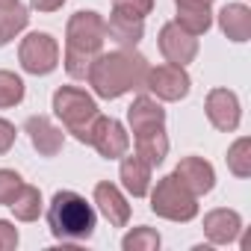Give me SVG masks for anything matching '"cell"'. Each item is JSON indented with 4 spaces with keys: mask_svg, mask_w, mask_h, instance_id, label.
Returning a JSON list of instances; mask_svg holds the SVG:
<instances>
[{
    "mask_svg": "<svg viewBox=\"0 0 251 251\" xmlns=\"http://www.w3.org/2000/svg\"><path fill=\"white\" fill-rule=\"evenodd\" d=\"M148 59L142 53H136L133 48H118L112 53H98L86 83L95 89L98 98L103 100H115L121 95H127L133 89H145V77H148Z\"/></svg>",
    "mask_w": 251,
    "mask_h": 251,
    "instance_id": "cell-1",
    "label": "cell"
},
{
    "mask_svg": "<svg viewBox=\"0 0 251 251\" xmlns=\"http://www.w3.org/2000/svg\"><path fill=\"white\" fill-rule=\"evenodd\" d=\"M48 227L59 242H86L98 227V213L80 192L59 189L48 204Z\"/></svg>",
    "mask_w": 251,
    "mask_h": 251,
    "instance_id": "cell-2",
    "label": "cell"
},
{
    "mask_svg": "<svg viewBox=\"0 0 251 251\" xmlns=\"http://www.w3.org/2000/svg\"><path fill=\"white\" fill-rule=\"evenodd\" d=\"M53 112H56V118L65 124V130H68L77 142L89 145L92 124H95V118L100 115V109H98L95 98H92L86 89H77V86H62V89H56V92H53Z\"/></svg>",
    "mask_w": 251,
    "mask_h": 251,
    "instance_id": "cell-3",
    "label": "cell"
},
{
    "mask_svg": "<svg viewBox=\"0 0 251 251\" xmlns=\"http://www.w3.org/2000/svg\"><path fill=\"white\" fill-rule=\"evenodd\" d=\"M148 195H151V210L160 219H169V222H192L198 216V198L175 175H166L163 180H157V186L148 189Z\"/></svg>",
    "mask_w": 251,
    "mask_h": 251,
    "instance_id": "cell-4",
    "label": "cell"
},
{
    "mask_svg": "<svg viewBox=\"0 0 251 251\" xmlns=\"http://www.w3.org/2000/svg\"><path fill=\"white\" fill-rule=\"evenodd\" d=\"M103 42H106V21L98 12L80 9V12H74L68 18V24H65V48L98 56Z\"/></svg>",
    "mask_w": 251,
    "mask_h": 251,
    "instance_id": "cell-5",
    "label": "cell"
},
{
    "mask_svg": "<svg viewBox=\"0 0 251 251\" xmlns=\"http://www.w3.org/2000/svg\"><path fill=\"white\" fill-rule=\"evenodd\" d=\"M18 62L27 74L45 77L59 65V45L50 33H30L21 39L18 48Z\"/></svg>",
    "mask_w": 251,
    "mask_h": 251,
    "instance_id": "cell-6",
    "label": "cell"
},
{
    "mask_svg": "<svg viewBox=\"0 0 251 251\" xmlns=\"http://www.w3.org/2000/svg\"><path fill=\"white\" fill-rule=\"evenodd\" d=\"M145 89L154 92L157 100H169V103H175V100H183V98L189 95L192 80H189V74H186L183 65H172V62H166V65L148 68Z\"/></svg>",
    "mask_w": 251,
    "mask_h": 251,
    "instance_id": "cell-7",
    "label": "cell"
},
{
    "mask_svg": "<svg viewBox=\"0 0 251 251\" xmlns=\"http://www.w3.org/2000/svg\"><path fill=\"white\" fill-rule=\"evenodd\" d=\"M89 145L106 157V160H121L130 148V136L124 130V124L115 121V118H106V115H98L95 124H92V136H89Z\"/></svg>",
    "mask_w": 251,
    "mask_h": 251,
    "instance_id": "cell-8",
    "label": "cell"
},
{
    "mask_svg": "<svg viewBox=\"0 0 251 251\" xmlns=\"http://www.w3.org/2000/svg\"><path fill=\"white\" fill-rule=\"evenodd\" d=\"M160 53L166 56V62L186 68V65L198 56V36H192V33H186L180 24L169 21V24H163V30H160Z\"/></svg>",
    "mask_w": 251,
    "mask_h": 251,
    "instance_id": "cell-9",
    "label": "cell"
},
{
    "mask_svg": "<svg viewBox=\"0 0 251 251\" xmlns=\"http://www.w3.org/2000/svg\"><path fill=\"white\" fill-rule=\"evenodd\" d=\"M204 109H207V118L216 130L222 133H233L239 127V118H242V109H239V98L236 92L230 89H213L204 100Z\"/></svg>",
    "mask_w": 251,
    "mask_h": 251,
    "instance_id": "cell-10",
    "label": "cell"
},
{
    "mask_svg": "<svg viewBox=\"0 0 251 251\" xmlns=\"http://www.w3.org/2000/svg\"><path fill=\"white\" fill-rule=\"evenodd\" d=\"M92 204L98 207V213L112 225V227H124L130 222V204L127 198L121 195V189L109 180H100L95 183V192H92Z\"/></svg>",
    "mask_w": 251,
    "mask_h": 251,
    "instance_id": "cell-11",
    "label": "cell"
},
{
    "mask_svg": "<svg viewBox=\"0 0 251 251\" xmlns=\"http://www.w3.org/2000/svg\"><path fill=\"white\" fill-rule=\"evenodd\" d=\"M172 175H175L195 198L213 192V186H216V172H213V166H210L204 157H183Z\"/></svg>",
    "mask_w": 251,
    "mask_h": 251,
    "instance_id": "cell-12",
    "label": "cell"
},
{
    "mask_svg": "<svg viewBox=\"0 0 251 251\" xmlns=\"http://www.w3.org/2000/svg\"><path fill=\"white\" fill-rule=\"evenodd\" d=\"M24 133L30 136L33 148H36L42 157H56V154L62 151V145H65L62 127H56L48 115H30L27 124H24Z\"/></svg>",
    "mask_w": 251,
    "mask_h": 251,
    "instance_id": "cell-13",
    "label": "cell"
},
{
    "mask_svg": "<svg viewBox=\"0 0 251 251\" xmlns=\"http://www.w3.org/2000/svg\"><path fill=\"white\" fill-rule=\"evenodd\" d=\"M239 230H242V219L236 210L219 207L204 216V236L210 239V245H230L236 242Z\"/></svg>",
    "mask_w": 251,
    "mask_h": 251,
    "instance_id": "cell-14",
    "label": "cell"
},
{
    "mask_svg": "<svg viewBox=\"0 0 251 251\" xmlns=\"http://www.w3.org/2000/svg\"><path fill=\"white\" fill-rule=\"evenodd\" d=\"M127 121H130L133 136L145 133V130H157V127H166V109L160 106L157 98L139 95V98H133V103L127 109Z\"/></svg>",
    "mask_w": 251,
    "mask_h": 251,
    "instance_id": "cell-15",
    "label": "cell"
},
{
    "mask_svg": "<svg viewBox=\"0 0 251 251\" xmlns=\"http://www.w3.org/2000/svg\"><path fill=\"white\" fill-rule=\"evenodd\" d=\"M118 177H121V186L127 189L133 198H145V195H148V189H151V166H148L139 154L121 157Z\"/></svg>",
    "mask_w": 251,
    "mask_h": 251,
    "instance_id": "cell-16",
    "label": "cell"
},
{
    "mask_svg": "<svg viewBox=\"0 0 251 251\" xmlns=\"http://www.w3.org/2000/svg\"><path fill=\"white\" fill-rule=\"evenodd\" d=\"M219 27L230 42H248L251 39V9L245 3H227L219 12Z\"/></svg>",
    "mask_w": 251,
    "mask_h": 251,
    "instance_id": "cell-17",
    "label": "cell"
},
{
    "mask_svg": "<svg viewBox=\"0 0 251 251\" xmlns=\"http://www.w3.org/2000/svg\"><path fill=\"white\" fill-rule=\"evenodd\" d=\"M133 142H136V154H139L151 169H154V166H160V163L169 157V136H166V127L136 133V136H133Z\"/></svg>",
    "mask_w": 251,
    "mask_h": 251,
    "instance_id": "cell-18",
    "label": "cell"
},
{
    "mask_svg": "<svg viewBox=\"0 0 251 251\" xmlns=\"http://www.w3.org/2000/svg\"><path fill=\"white\" fill-rule=\"evenodd\" d=\"M175 6H177L175 24H180L186 33L204 36V33L213 27V12H210L207 3H175Z\"/></svg>",
    "mask_w": 251,
    "mask_h": 251,
    "instance_id": "cell-19",
    "label": "cell"
},
{
    "mask_svg": "<svg viewBox=\"0 0 251 251\" xmlns=\"http://www.w3.org/2000/svg\"><path fill=\"white\" fill-rule=\"evenodd\" d=\"M106 36H109L118 48H136V45L142 42V36H145V21H133V18L109 15Z\"/></svg>",
    "mask_w": 251,
    "mask_h": 251,
    "instance_id": "cell-20",
    "label": "cell"
},
{
    "mask_svg": "<svg viewBox=\"0 0 251 251\" xmlns=\"http://www.w3.org/2000/svg\"><path fill=\"white\" fill-rule=\"evenodd\" d=\"M27 24H30L27 6L12 3V6H6V9H0V48L9 45L12 39H18V36L27 30Z\"/></svg>",
    "mask_w": 251,
    "mask_h": 251,
    "instance_id": "cell-21",
    "label": "cell"
},
{
    "mask_svg": "<svg viewBox=\"0 0 251 251\" xmlns=\"http://www.w3.org/2000/svg\"><path fill=\"white\" fill-rule=\"evenodd\" d=\"M9 207H12V213H15L18 222H36V219L42 216V192H39L36 186L24 183V186L18 189V195L12 198Z\"/></svg>",
    "mask_w": 251,
    "mask_h": 251,
    "instance_id": "cell-22",
    "label": "cell"
},
{
    "mask_svg": "<svg viewBox=\"0 0 251 251\" xmlns=\"http://www.w3.org/2000/svg\"><path fill=\"white\" fill-rule=\"evenodd\" d=\"M227 169H230V175H236V177H251V139L248 136H242V139H236L230 148H227Z\"/></svg>",
    "mask_w": 251,
    "mask_h": 251,
    "instance_id": "cell-23",
    "label": "cell"
},
{
    "mask_svg": "<svg viewBox=\"0 0 251 251\" xmlns=\"http://www.w3.org/2000/svg\"><path fill=\"white\" fill-rule=\"evenodd\" d=\"M160 242H163L160 233H157L154 227H145V225H142V227H133L127 236L121 239V248H124V251H157Z\"/></svg>",
    "mask_w": 251,
    "mask_h": 251,
    "instance_id": "cell-24",
    "label": "cell"
},
{
    "mask_svg": "<svg viewBox=\"0 0 251 251\" xmlns=\"http://www.w3.org/2000/svg\"><path fill=\"white\" fill-rule=\"evenodd\" d=\"M24 100V80L12 71H0V109L18 106Z\"/></svg>",
    "mask_w": 251,
    "mask_h": 251,
    "instance_id": "cell-25",
    "label": "cell"
},
{
    "mask_svg": "<svg viewBox=\"0 0 251 251\" xmlns=\"http://www.w3.org/2000/svg\"><path fill=\"white\" fill-rule=\"evenodd\" d=\"M154 12V0H112V15L145 21V15Z\"/></svg>",
    "mask_w": 251,
    "mask_h": 251,
    "instance_id": "cell-26",
    "label": "cell"
},
{
    "mask_svg": "<svg viewBox=\"0 0 251 251\" xmlns=\"http://www.w3.org/2000/svg\"><path fill=\"white\" fill-rule=\"evenodd\" d=\"M62 62H65V71H68L71 80H86V77H89V68H92V62H95V56L65 48V59H62Z\"/></svg>",
    "mask_w": 251,
    "mask_h": 251,
    "instance_id": "cell-27",
    "label": "cell"
},
{
    "mask_svg": "<svg viewBox=\"0 0 251 251\" xmlns=\"http://www.w3.org/2000/svg\"><path fill=\"white\" fill-rule=\"evenodd\" d=\"M24 186V177L12 169H0V204H12V198L18 195V189Z\"/></svg>",
    "mask_w": 251,
    "mask_h": 251,
    "instance_id": "cell-28",
    "label": "cell"
},
{
    "mask_svg": "<svg viewBox=\"0 0 251 251\" xmlns=\"http://www.w3.org/2000/svg\"><path fill=\"white\" fill-rule=\"evenodd\" d=\"M18 227L12 225V222H6V219H0V251H12V248H18Z\"/></svg>",
    "mask_w": 251,
    "mask_h": 251,
    "instance_id": "cell-29",
    "label": "cell"
},
{
    "mask_svg": "<svg viewBox=\"0 0 251 251\" xmlns=\"http://www.w3.org/2000/svg\"><path fill=\"white\" fill-rule=\"evenodd\" d=\"M15 136H18L15 124H12V121H6V118H0V157L12 151V145H15Z\"/></svg>",
    "mask_w": 251,
    "mask_h": 251,
    "instance_id": "cell-30",
    "label": "cell"
},
{
    "mask_svg": "<svg viewBox=\"0 0 251 251\" xmlns=\"http://www.w3.org/2000/svg\"><path fill=\"white\" fill-rule=\"evenodd\" d=\"M30 6L39 9V12H56L65 6V0H30Z\"/></svg>",
    "mask_w": 251,
    "mask_h": 251,
    "instance_id": "cell-31",
    "label": "cell"
},
{
    "mask_svg": "<svg viewBox=\"0 0 251 251\" xmlns=\"http://www.w3.org/2000/svg\"><path fill=\"white\" fill-rule=\"evenodd\" d=\"M175 3H207V6H213V0H175Z\"/></svg>",
    "mask_w": 251,
    "mask_h": 251,
    "instance_id": "cell-32",
    "label": "cell"
},
{
    "mask_svg": "<svg viewBox=\"0 0 251 251\" xmlns=\"http://www.w3.org/2000/svg\"><path fill=\"white\" fill-rule=\"evenodd\" d=\"M12 3H18V0H0V9H6V6H12Z\"/></svg>",
    "mask_w": 251,
    "mask_h": 251,
    "instance_id": "cell-33",
    "label": "cell"
}]
</instances>
